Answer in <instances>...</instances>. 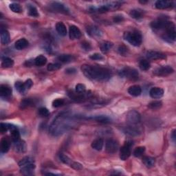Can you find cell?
I'll return each instance as SVG.
<instances>
[{
	"instance_id": "obj_1",
	"label": "cell",
	"mask_w": 176,
	"mask_h": 176,
	"mask_svg": "<svg viewBox=\"0 0 176 176\" xmlns=\"http://www.w3.org/2000/svg\"><path fill=\"white\" fill-rule=\"evenodd\" d=\"M74 122V116L67 113H61L52 121L50 126L49 131L54 136H60L68 131Z\"/></svg>"
},
{
	"instance_id": "obj_2",
	"label": "cell",
	"mask_w": 176,
	"mask_h": 176,
	"mask_svg": "<svg viewBox=\"0 0 176 176\" xmlns=\"http://www.w3.org/2000/svg\"><path fill=\"white\" fill-rule=\"evenodd\" d=\"M81 70L87 78L93 81L105 82L111 77L110 70L102 66L83 65L81 66Z\"/></svg>"
},
{
	"instance_id": "obj_3",
	"label": "cell",
	"mask_w": 176,
	"mask_h": 176,
	"mask_svg": "<svg viewBox=\"0 0 176 176\" xmlns=\"http://www.w3.org/2000/svg\"><path fill=\"white\" fill-rule=\"evenodd\" d=\"M124 39L134 46H140L142 42V36L138 30L127 31L123 35Z\"/></svg>"
},
{
	"instance_id": "obj_4",
	"label": "cell",
	"mask_w": 176,
	"mask_h": 176,
	"mask_svg": "<svg viewBox=\"0 0 176 176\" xmlns=\"http://www.w3.org/2000/svg\"><path fill=\"white\" fill-rule=\"evenodd\" d=\"M118 74L122 78H127L130 80H137L138 78V72L134 68L130 67H125L120 70Z\"/></svg>"
},
{
	"instance_id": "obj_5",
	"label": "cell",
	"mask_w": 176,
	"mask_h": 176,
	"mask_svg": "<svg viewBox=\"0 0 176 176\" xmlns=\"http://www.w3.org/2000/svg\"><path fill=\"white\" fill-rule=\"evenodd\" d=\"M133 145V141L127 140L125 142V145L122 146L121 150H120V158L122 160H127L130 157L131 154V148Z\"/></svg>"
},
{
	"instance_id": "obj_6",
	"label": "cell",
	"mask_w": 176,
	"mask_h": 176,
	"mask_svg": "<svg viewBox=\"0 0 176 176\" xmlns=\"http://www.w3.org/2000/svg\"><path fill=\"white\" fill-rule=\"evenodd\" d=\"M169 22V21H168L165 17H164V18H159L157 20H155V21L151 22V27L153 30L155 31L165 30V29L166 27Z\"/></svg>"
},
{
	"instance_id": "obj_7",
	"label": "cell",
	"mask_w": 176,
	"mask_h": 176,
	"mask_svg": "<svg viewBox=\"0 0 176 176\" xmlns=\"http://www.w3.org/2000/svg\"><path fill=\"white\" fill-rule=\"evenodd\" d=\"M119 148V144L116 140L110 138L107 140L105 143V149L108 154H115L118 151Z\"/></svg>"
},
{
	"instance_id": "obj_8",
	"label": "cell",
	"mask_w": 176,
	"mask_h": 176,
	"mask_svg": "<svg viewBox=\"0 0 176 176\" xmlns=\"http://www.w3.org/2000/svg\"><path fill=\"white\" fill-rule=\"evenodd\" d=\"M127 121L130 125H137L141 121V116L137 111L132 110L127 114Z\"/></svg>"
},
{
	"instance_id": "obj_9",
	"label": "cell",
	"mask_w": 176,
	"mask_h": 176,
	"mask_svg": "<svg viewBox=\"0 0 176 176\" xmlns=\"http://www.w3.org/2000/svg\"><path fill=\"white\" fill-rule=\"evenodd\" d=\"M174 72V69L172 68L171 66H162L160 67H158L157 69L154 70V74L156 76H160V77H166L169 74H172Z\"/></svg>"
},
{
	"instance_id": "obj_10",
	"label": "cell",
	"mask_w": 176,
	"mask_h": 176,
	"mask_svg": "<svg viewBox=\"0 0 176 176\" xmlns=\"http://www.w3.org/2000/svg\"><path fill=\"white\" fill-rule=\"evenodd\" d=\"M69 97L71 98L73 101L80 102L83 101V100L86 99L87 97L89 98V96L91 95L89 93H84V94H79L76 92H73V91H70L67 94Z\"/></svg>"
},
{
	"instance_id": "obj_11",
	"label": "cell",
	"mask_w": 176,
	"mask_h": 176,
	"mask_svg": "<svg viewBox=\"0 0 176 176\" xmlns=\"http://www.w3.org/2000/svg\"><path fill=\"white\" fill-rule=\"evenodd\" d=\"M51 10L53 11L57 12V13H63V14H69V10L65 6V5L59 2H52L50 5Z\"/></svg>"
},
{
	"instance_id": "obj_12",
	"label": "cell",
	"mask_w": 176,
	"mask_h": 176,
	"mask_svg": "<svg viewBox=\"0 0 176 176\" xmlns=\"http://www.w3.org/2000/svg\"><path fill=\"white\" fill-rule=\"evenodd\" d=\"M122 130L123 133L128 135V136H138L141 133L139 128L135 127V126H133L132 125L127 126V127H123Z\"/></svg>"
},
{
	"instance_id": "obj_13",
	"label": "cell",
	"mask_w": 176,
	"mask_h": 176,
	"mask_svg": "<svg viewBox=\"0 0 176 176\" xmlns=\"http://www.w3.org/2000/svg\"><path fill=\"white\" fill-rule=\"evenodd\" d=\"M19 166L20 168H26V167H35L34 160L30 156H26L19 162Z\"/></svg>"
},
{
	"instance_id": "obj_14",
	"label": "cell",
	"mask_w": 176,
	"mask_h": 176,
	"mask_svg": "<svg viewBox=\"0 0 176 176\" xmlns=\"http://www.w3.org/2000/svg\"><path fill=\"white\" fill-rule=\"evenodd\" d=\"M146 57L148 59L150 60L164 59V58H166V57L165 54L158 51H148L146 54Z\"/></svg>"
},
{
	"instance_id": "obj_15",
	"label": "cell",
	"mask_w": 176,
	"mask_h": 176,
	"mask_svg": "<svg viewBox=\"0 0 176 176\" xmlns=\"http://www.w3.org/2000/svg\"><path fill=\"white\" fill-rule=\"evenodd\" d=\"M69 35L70 38L72 40L80 39L82 36V33L77 26H71L70 27L69 30Z\"/></svg>"
},
{
	"instance_id": "obj_16",
	"label": "cell",
	"mask_w": 176,
	"mask_h": 176,
	"mask_svg": "<svg viewBox=\"0 0 176 176\" xmlns=\"http://www.w3.org/2000/svg\"><path fill=\"white\" fill-rule=\"evenodd\" d=\"M12 88L8 85H2L0 86V96L2 98H8L12 95Z\"/></svg>"
},
{
	"instance_id": "obj_17",
	"label": "cell",
	"mask_w": 176,
	"mask_h": 176,
	"mask_svg": "<svg viewBox=\"0 0 176 176\" xmlns=\"http://www.w3.org/2000/svg\"><path fill=\"white\" fill-rule=\"evenodd\" d=\"M13 142H14V149L16 152L19 154H22L26 152L27 146H26V144L23 140H22L20 139L19 140H17V141Z\"/></svg>"
},
{
	"instance_id": "obj_18",
	"label": "cell",
	"mask_w": 176,
	"mask_h": 176,
	"mask_svg": "<svg viewBox=\"0 0 176 176\" xmlns=\"http://www.w3.org/2000/svg\"><path fill=\"white\" fill-rule=\"evenodd\" d=\"M87 33L93 37H100L102 35V32L97 26H90L87 28Z\"/></svg>"
},
{
	"instance_id": "obj_19",
	"label": "cell",
	"mask_w": 176,
	"mask_h": 176,
	"mask_svg": "<svg viewBox=\"0 0 176 176\" xmlns=\"http://www.w3.org/2000/svg\"><path fill=\"white\" fill-rule=\"evenodd\" d=\"M149 95L153 98H160L162 97L164 95V90L160 87H155L151 88L150 92H149Z\"/></svg>"
},
{
	"instance_id": "obj_20",
	"label": "cell",
	"mask_w": 176,
	"mask_h": 176,
	"mask_svg": "<svg viewBox=\"0 0 176 176\" xmlns=\"http://www.w3.org/2000/svg\"><path fill=\"white\" fill-rule=\"evenodd\" d=\"M9 131H10L11 139L13 142H16L20 140V133L17 127L13 125L9 124Z\"/></svg>"
},
{
	"instance_id": "obj_21",
	"label": "cell",
	"mask_w": 176,
	"mask_h": 176,
	"mask_svg": "<svg viewBox=\"0 0 176 176\" xmlns=\"http://www.w3.org/2000/svg\"><path fill=\"white\" fill-rule=\"evenodd\" d=\"M172 6V2L165 1V0H158L155 4V6L158 9H166V8H171Z\"/></svg>"
},
{
	"instance_id": "obj_22",
	"label": "cell",
	"mask_w": 176,
	"mask_h": 176,
	"mask_svg": "<svg viewBox=\"0 0 176 176\" xmlns=\"http://www.w3.org/2000/svg\"><path fill=\"white\" fill-rule=\"evenodd\" d=\"M28 42L24 38H22V39H20L19 40H17V42L14 43V47L17 50H22L25 49L28 46Z\"/></svg>"
},
{
	"instance_id": "obj_23",
	"label": "cell",
	"mask_w": 176,
	"mask_h": 176,
	"mask_svg": "<svg viewBox=\"0 0 176 176\" xmlns=\"http://www.w3.org/2000/svg\"><path fill=\"white\" fill-rule=\"evenodd\" d=\"M128 92L130 95L134 96H138L142 93V89L139 86L135 85V86H132L128 89Z\"/></svg>"
},
{
	"instance_id": "obj_24",
	"label": "cell",
	"mask_w": 176,
	"mask_h": 176,
	"mask_svg": "<svg viewBox=\"0 0 176 176\" xmlns=\"http://www.w3.org/2000/svg\"><path fill=\"white\" fill-rule=\"evenodd\" d=\"M10 146V142L7 138H3L1 140V151L2 153H6Z\"/></svg>"
},
{
	"instance_id": "obj_25",
	"label": "cell",
	"mask_w": 176,
	"mask_h": 176,
	"mask_svg": "<svg viewBox=\"0 0 176 176\" xmlns=\"http://www.w3.org/2000/svg\"><path fill=\"white\" fill-rule=\"evenodd\" d=\"M1 42L4 45L6 44H8L10 42V34L8 33V30H6V29H1Z\"/></svg>"
},
{
	"instance_id": "obj_26",
	"label": "cell",
	"mask_w": 176,
	"mask_h": 176,
	"mask_svg": "<svg viewBox=\"0 0 176 176\" xmlns=\"http://www.w3.org/2000/svg\"><path fill=\"white\" fill-rule=\"evenodd\" d=\"M56 30L61 36L65 37L67 34V28L63 22H58L56 24Z\"/></svg>"
},
{
	"instance_id": "obj_27",
	"label": "cell",
	"mask_w": 176,
	"mask_h": 176,
	"mask_svg": "<svg viewBox=\"0 0 176 176\" xmlns=\"http://www.w3.org/2000/svg\"><path fill=\"white\" fill-rule=\"evenodd\" d=\"M104 140L102 138H97L94 140L92 143V147L96 151H101L103 147Z\"/></svg>"
},
{
	"instance_id": "obj_28",
	"label": "cell",
	"mask_w": 176,
	"mask_h": 176,
	"mask_svg": "<svg viewBox=\"0 0 176 176\" xmlns=\"http://www.w3.org/2000/svg\"><path fill=\"white\" fill-rule=\"evenodd\" d=\"M130 16L135 19H142L144 17V11L141 9H134L130 12Z\"/></svg>"
},
{
	"instance_id": "obj_29",
	"label": "cell",
	"mask_w": 176,
	"mask_h": 176,
	"mask_svg": "<svg viewBox=\"0 0 176 176\" xmlns=\"http://www.w3.org/2000/svg\"><path fill=\"white\" fill-rule=\"evenodd\" d=\"M113 47V43L110 42H103L101 44V46H100V48H101V50L102 52H103L104 54L107 53Z\"/></svg>"
},
{
	"instance_id": "obj_30",
	"label": "cell",
	"mask_w": 176,
	"mask_h": 176,
	"mask_svg": "<svg viewBox=\"0 0 176 176\" xmlns=\"http://www.w3.org/2000/svg\"><path fill=\"white\" fill-rule=\"evenodd\" d=\"M91 119L94 120L96 122H101V123H104V124H107V123H110L111 122V119L106 116H96L95 117H92L91 118Z\"/></svg>"
},
{
	"instance_id": "obj_31",
	"label": "cell",
	"mask_w": 176,
	"mask_h": 176,
	"mask_svg": "<svg viewBox=\"0 0 176 176\" xmlns=\"http://www.w3.org/2000/svg\"><path fill=\"white\" fill-rule=\"evenodd\" d=\"M47 62V58L43 55H39L38 57L35 58L34 59V64L37 66H43L45 65Z\"/></svg>"
},
{
	"instance_id": "obj_32",
	"label": "cell",
	"mask_w": 176,
	"mask_h": 176,
	"mask_svg": "<svg viewBox=\"0 0 176 176\" xmlns=\"http://www.w3.org/2000/svg\"><path fill=\"white\" fill-rule=\"evenodd\" d=\"M142 162L146 167L151 168L155 165V159L150 156H145L142 158Z\"/></svg>"
},
{
	"instance_id": "obj_33",
	"label": "cell",
	"mask_w": 176,
	"mask_h": 176,
	"mask_svg": "<svg viewBox=\"0 0 176 176\" xmlns=\"http://www.w3.org/2000/svg\"><path fill=\"white\" fill-rule=\"evenodd\" d=\"M14 65V61L10 58L5 57L2 59V66L4 68H8V67H13Z\"/></svg>"
},
{
	"instance_id": "obj_34",
	"label": "cell",
	"mask_w": 176,
	"mask_h": 176,
	"mask_svg": "<svg viewBox=\"0 0 176 176\" xmlns=\"http://www.w3.org/2000/svg\"><path fill=\"white\" fill-rule=\"evenodd\" d=\"M73 56L70 54H61L57 57V59L63 63H68L73 60Z\"/></svg>"
},
{
	"instance_id": "obj_35",
	"label": "cell",
	"mask_w": 176,
	"mask_h": 176,
	"mask_svg": "<svg viewBox=\"0 0 176 176\" xmlns=\"http://www.w3.org/2000/svg\"><path fill=\"white\" fill-rule=\"evenodd\" d=\"M139 67L143 71H146V70H149L151 67V64L149 63V61L147 60L143 59L140 61L139 63Z\"/></svg>"
},
{
	"instance_id": "obj_36",
	"label": "cell",
	"mask_w": 176,
	"mask_h": 176,
	"mask_svg": "<svg viewBox=\"0 0 176 176\" xmlns=\"http://www.w3.org/2000/svg\"><path fill=\"white\" fill-rule=\"evenodd\" d=\"M10 9L15 13H20L22 12V8L20 4H17V3H13V4H10L9 6Z\"/></svg>"
},
{
	"instance_id": "obj_37",
	"label": "cell",
	"mask_w": 176,
	"mask_h": 176,
	"mask_svg": "<svg viewBox=\"0 0 176 176\" xmlns=\"http://www.w3.org/2000/svg\"><path fill=\"white\" fill-rule=\"evenodd\" d=\"M16 90L18 91L19 93L24 94L26 92V90L24 87V83H22L21 81H17L15 84H14Z\"/></svg>"
},
{
	"instance_id": "obj_38",
	"label": "cell",
	"mask_w": 176,
	"mask_h": 176,
	"mask_svg": "<svg viewBox=\"0 0 176 176\" xmlns=\"http://www.w3.org/2000/svg\"><path fill=\"white\" fill-rule=\"evenodd\" d=\"M35 167H26L21 169V173L24 175H32L34 174V170Z\"/></svg>"
},
{
	"instance_id": "obj_39",
	"label": "cell",
	"mask_w": 176,
	"mask_h": 176,
	"mask_svg": "<svg viewBox=\"0 0 176 176\" xmlns=\"http://www.w3.org/2000/svg\"><path fill=\"white\" fill-rule=\"evenodd\" d=\"M162 103L161 101H155L150 102V103L149 104V107L153 110H156L160 109V108L162 107Z\"/></svg>"
},
{
	"instance_id": "obj_40",
	"label": "cell",
	"mask_w": 176,
	"mask_h": 176,
	"mask_svg": "<svg viewBox=\"0 0 176 176\" xmlns=\"http://www.w3.org/2000/svg\"><path fill=\"white\" fill-rule=\"evenodd\" d=\"M145 151V146H138L134 151V155L136 158H139L142 156L143 154Z\"/></svg>"
},
{
	"instance_id": "obj_41",
	"label": "cell",
	"mask_w": 176,
	"mask_h": 176,
	"mask_svg": "<svg viewBox=\"0 0 176 176\" xmlns=\"http://www.w3.org/2000/svg\"><path fill=\"white\" fill-rule=\"evenodd\" d=\"M28 13L30 16L34 17H37L39 16V14L38 13L37 9L33 6H28Z\"/></svg>"
},
{
	"instance_id": "obj_42",
	"label": "cell",
	"mask_w": 176,
	"mask_h": 176,
	"mask_svg": "<svg viewBox=\"0 0 176 176\" xmlns=\"http://www.w3.org/2000/svg\"><path fill=\"white\" fill-rule=\"evenodd\" d=\"M59 158L64 164H66V165H70V166H71L72 163V160L68 156H67L66 155L63 154H61L59 155Z\"/></svg>"
},
{
	"instance_id": "obj_43",
	"label": "cell",
	"mask_w": 176,
	"mask_h": 176,
	"mask_svg": "<svg viewBox=\"0 0 176 176\" xmlns=\"http://www.w3.org/2000/svg\"><path fill=\"white\" fill-rule=\"evenodd\" d=\"M32 104H33V101H32L31 99L26 98L23 100L21 102V103H20V108H21V109H25V108L29 107Z\"/></svg>"
},
{
	"instance_id": "obj_44",
	"label": "cell",
	"mask_w": 176,
	"mask_h": 176,
	"mask_svg": "<svg viewBox=\"0 0 176 176\" xmlns=\"http://www.w3.org/2000/svg\"><path fill=\"white\" fill-rule=\"evenodd\" d=\"M61 67V65L58 63H50L48 66V71H56V70H59Z\"/></svg>"
},
{
	"instance_id": "obj_45",
	"label": "cell",
	"mask_w": 176,
	"mask_h": 176,
	"mask_svg": "<svg viewBox=\"0 0 176 176\" xmlns=\"http://www.w3.org/2000/svg\"><path fill=\"white\" fill-rule=\"evenodd\" d=\"M75 92L79 94H84L86 92V87L85 85L78 83L75 87Z\"/></svg>"
},
{
	"instance_id": "obj_46",
	"label": "cell",
	"mask_w": 176,
	"mask_h": 176,
	"mask_svg": "<svg viewBox=\"0 0 176 176\" xmlns=\"http://www.w3.org/2000/svg\"><path fill=\"white\" fill-rule=\"evenodd\" d=\"M65 103V101L62 98H57L55 99L52 102V106L54 107H59L63 106V105Z\"/></svg>"
},
{
	"instance_id": "obj_47",
	"label": "cell",
	"mask_w": 176,
	"mask_h": 176,
	"mask_svg": "<svg viewBox=\"0 0 176 176\" xmlns=\"http://www.w3.org/2000/svg\"><path fill=\"white\" fill-rule=\"evenodd\" d=\"M38 113H39V116L41 117H48L50 115V112H49L48 110L46 107L39 108Z\"/></svg>"
},
{
	"instance_id": "obj_48",
	"label": "cell",
	"mask_w": 176,
	"mask_h": 176,
	"mask_svg": "<svg viewBox=\"0 0 176 176\" xmlns=\"http://www.w3.org/2000/svg\"><path fill=\"white\" fill-rule=\"evenodd\" d=\"M118 52L120 54H121L122 56H126L128 54V48L124 45H121L118 47Z\"/></svg>"
},
{
	"instance_id": "obj_49",
	"label": "cell",
	"mask_w": 176,
	"mask_h": 176,
	"mask_svg": "<svg viewBox=\"0 0 176 176\" xmlns=\"http://www.w3.org/2000/svg\"><path fill=\"white\" fill-rule=\"evenodd\" d=\"M8 130H9V124L2 122L0 125V131L2 132V134H4Z\"/></svg>"
},
{
	"instance_id": "obj_50",
	"label": "cell",
	"mask_w": 176,
	"mask_h": 176,
	"mask_svg": "<svg viewBox=\"0 0 176 176\" xmlns=\"http://www.w3.org/2000/svg\"><path fill=\"white\" fill-rule=\"evenodd\" d=\"M90 58H91V59L94 60V61H101V60L103 59V57L98 53H95L92 55H91Z\"/></svg>"
},
{
	"instance_id": "obj_51",
	"label": "cell",
	"mask_w": 176,
	"mask_h": 176,
	"mask_svg": "<svg viewBox=\"0 0 176 176\" xmlns=\"http://www.w3.org/2000/svg\"><path fill=\"white\" fill-rule=\"evenodd\" d=\"M81 47L84 50L86 51H90L91 49H92V46L90 44V43H88L87 42H83L81 43Z\"/></svg>"
},
{
	"instance_id": "obj_52",
	"label": "cell",
	"mask_w": 176,
	"mask_h": 176,
	"mask_svg": "<svg viewBox=\"0 0 176 176\" xmlns=\"http://www.w3.org/2000/svg\"><path fill=\"white\" fill-rule=\"evenodd\" d=\"M23 83H24V87L26 88V91H27L28 90H30L31 87L33 86V82L31 80V79H28V80H26Z\"/></svg>"
},
{
	"instance_id": "obj_53",
	"label": "cell",
	"mask_w": 176,
	"mask_h": 176,
	"mask_svg": "<svg viewBox=\"0 0 176 176\" xmlns=\"http://www.w3.org/2000/svg\"><path fill=\"white\" fill-rule=\"evenodd\" d=\"M122 21H124V17L121 14H118V15L114 16V22L115 23H121Z\"/></svg>"
},
{
	"instance_id": "obj_54",
	"label": "cell",
	"mask_w": 176,
	"mask_h": 176,
	"mask_svg": "<svg viewBox=\"0 0 176 176\" xmlns=\"http://www.w3.org/2000/svg\"><path fill=\"white\" fill-rule=\"evenodd\" d=\"M71 166L73 169H77V170H81L83 169V166H82V165H81V164H79L78 162H72Z\"/></svg>"
},
{
	"instance_id": "obj_55",
	"label": "cell",
	"mask_w": 176,
	"mask_h": 176,
	"mask_svg": "<svg viewBox=\"0 0 176 176\" xmlns=\"http://www.w3.org/2000/svg\"><path fill=\"white\" fill-rule=\"evenodd\" d=\"M66 72L67 74H74V73L77 72V70L74 68H68L66 70Z\"/></svg>"
},
{
	"instance_id": "obj_56",
	"label": "cell",
	"mask_w": 176,
	"mask_h": 176,
	"mask_svg": "<svg viewBox=\"0 0 176 176\" xmlns=\"http://www.w3.org/2000/svg\"><path fill=\"white\" fill-rule=\"evenodd\" d=\"M171 138L173 140V141L174 142H175V130H173L172 133H171Z\"/></svg>"
}]
</instances>
